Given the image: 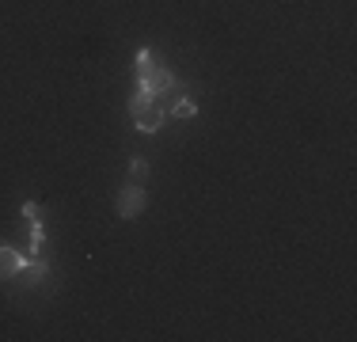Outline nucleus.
<instances>
[{
    "label": "nucleus",
    "instance_id": "1",
    "mask_svg": "<svg viewBox=\"0 0 357 342\" xmlns=\"http://www.w3.org/2000/svg\"><path fill=\"white\" fill-rule=\"evenodd\" d=\"M130 114H133V122H137V130L141 133H156L160 126H164V103H160L156 96H144V91H137V96L130 99Z\"/></svg>",
    "mask_w": 357,
    "mask_h": 342
},
{
    "label": "nucleus",
    "instance_id": "2",
    "mask_svg": "<svg viewBox=\"0 0 357 342\" xmlns=\"http://www.w3.org/2000/svg\"><path fill=\"white\" fill-rule=\"evenodd\" d=\"M144 205H149V194H144L141 183L122 186V194H118V213H122L126 221H133L137 213H144Z\"/></svg>",
    "mask_w": 357,
    "mask_h": 342
},
{
    "label": "nucleus",
    "instance_id": "3",
    "mask_svg": "<svg viewBox=\"0 0 357 342\" xmlns=\"http://www.w3.org/2000/svg\"><path fill=\"white\" fill-rule=\"evenodd\" d=\"M172 88H175V76L167 73L164 65H156V68H152V73L141 80V91H144V96H164V91H172Z\"/></svg>",
    "mask_w": 357,
    "mask_h": 342
},
{
    "label": "nucleus",
    "instance_id": "4",
    "mask_svg": "<svg viewBox=\"0 0 357 342\" xmlns=\"http://www.w3.org/2000/svg\"><path fill=\"white\" fill-rule=\"evenodd\" d=\"M27 270V259H23L20 251H12V247H0V281L15 278V274Z\"/></svg>",
    "mask_w": 357,
    "mask_h": 342
},
{
    "label": "nucleus",
    "instance_id": "5",
    "mask_svg": "<svg viewBox=\"0 0 357 342\" xmlns=\"http://www.w3.org/2000/svg\"><path fill=\"white\" fill-rule=\"evenodd\" d=\"M156 65H160V61H156V54H152V50H141V54H137V84H141Z\"/></svg>",
    "mask_w": 357,
    "mask_h": 342
},
{
    "label": "nucleus",
    "instance_id": "6",
    "mask_svg": "<svg viewBox=\"0 0 357 342\" xmlns=\"http://www.w3.org/2000/svg\"><path fill=\"white\" fill-rule=\"evenodd\" d=\"M172 114L175 118H194V114H198V103H194V99H175L172 103Z\"/></svg>",
    "mask_w": 357,
    "mask_h": 342
},
{
    "label": "nucleus",
    "instance_id": "7",
    "mask_svg": "<svg viewBox=\"0 0 357 342\" xmlns=\"http://www.w3.org/2000/svg\"><path fill=\"white\" fill-rule=\"evenodd\" d=\"M130 179H133V183H144V179H149V164H144V160H133V164H130Z\"/></svg>",
    "mask_w": 357,
    "mask_h": 342
},
{
    "label": "nucleus",
    "instance_id": "8",
    "mask_svg": "<svg viewBox=\"0 0 357 342\" xmlns=\"http://www.w3.org/2000/svg\"><path fill=\"white\" fill-rule=\"evenodd\" d=\"M42 278H46V262H38V259H35V262H31V274H27V281H31V285H38Z\"/></svg>",
    "mask_w": 357,
    "mask_h": 342
},
{
    "label": "nucleus",
    "instance_id": "9",
    "mask_svg": "<svg viewBox=\"0 0 357 342\" xmlns=\"http://www.w3.org/2000/svg\"><path fill=\"white\" fill-rule=\"evenodd\" d=\"M20 213H23L27 221H38V202H23V205H20Z\"/></svg>",
    "mask_w": 357,
    "mask_h": 342
}]
</instances>
